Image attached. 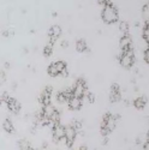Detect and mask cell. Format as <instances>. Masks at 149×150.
I'll return each mask as SVG.
<instances>
[{
	"label": "cell",
	"instance_id": "ac0fdd59",
	"mask_svg": "<svg viewBox=\"0 0 149 150\" xmlns=\"http://www.w3.org/2000/svg\"><path fill=\"white\" fill-rule=\"evenodd\" d=\"M18 146H19V150H34L30 145V143L26 139H21L18 142Z\"/></svg>",
	"mask_w": 149,
	"mask_h": 150
},
{
	"label": "cell",
	"instance_id": "9c48e42d",
	"mask_svg": "<svg viewBox=\"0 0 149 150\" xmlns=\"http://www.w3.org/2000/svg\"><path fill=\"white\" fill-rule=\"evenodd\" d=\"M6 105H7V108L11 112V113L13 114H18L21 112V103L17 101V100L15 97H9V100L6 101Z\"/></svg>",
	"mask_w": 149,
	"mask_h": 150
},
{
	"label": "cell",
	"instance_id": "7c38bea8",
	"mask_svg": "<svg viewBox=\"0 0 149 150\" xmlns=\"http://www.w3.org/2000/svg\"><path fill=\"white\" fill-rule=\"evenodd\" d=\"M55 112V108L49 103V105H46V106H42V109H41V114L47 118V119H51V117L53 115V113Z\"/></svg>",
	"mask_w": 149,
	"mask_h": 150
},
{
	"label": "cell",
	"instance_id": "484cf974",
	"mask_svg": "<svg viewBox=\"0 0 149 150\" xmlns=\"http://www.w3.org/2000/svg\"><path fill=\"white\" fill-rule=\"evenodd\" d=\"M143 59H144V61L148 64V62H149V49L148 48H145L144 52H143Z\"/></svg>",
	"mask_w": 149,
	"mask_h": 150
},
{
	"label": "cell",
	"instance_id": "4fadbf2b",
	"mask_svg": "<svg viewBox=\"0 0 149 150\" xmlns=\"http://www.w3.org/2000/svg\"><path fill=\"white\" fill-rule=\"evenodd\" d=\"M147 105V97L145 96H138L137 98H135V101H133V106L136 109H143Z\"/></svg>",
	"mask_w": 149,
	"mask_h": 150
},
{
	"label": "cell",
	"instance_id": "6da1fadb",
	"mask_svg": "<svg viewBox=\"0 0 149 150\" xmlns=\"http://www.w3.org/2000/svg\"><path fill=\"white\" fill-rule=\"evenodd\" d=\"M101 19L106 24H114V23H117L119 21L118 10L112 3L107 4L106 6H104V8L101 11Z\"/></svg>",
	"mask_w": 149,
	"mask_h": 150
},
{
	"label": "cell",
	"instance_id": "3957f363",
	"mask_svg": "<svg viewBox=\"0 0 149 150\" xmlns=\"http://www.w3.org/2000/svg\"><path fill=\"white\" fill-rule=\"evenodd\" d=\"M87 88H88V86H87L85 79H84V78H78V79L76 81V83H74V85L71 88L72 95L83 100V97H84V95H85V91H87Z\"/></svg>",
	"mask_w": 149,
	"mask_h": 150
},
{
	"label": "cell",
	"instance_id": "74e56055",
	"mask_svg": "<svg viewBox=\"0 0 149 150\" xmlns=\"http://www.w3.org/2000/svg\"><path fill=\"white\" fill-rule=\"evenodd\" d=\"M1 103H3V101H1V100H0V106H1Z\"/></svg>",
	"mask_w": 149,
	"mask_h": 150
},
{
	"label": "cell",
	"instance_id": "44dd1931",
	"mask_svg": "<svg viewBox=\"0 0 149 150\" xmlns=\"http://www.w3.org/2000/svg\"><path fill=\"white\" fill-rule=\"evenodd\" d=\"M71 126L78 132V131L82 130V122H81L79 120H76V119H74V120H72V122H71Z\"/></svg>",
	"mask_w": 149,
	"mask_h": 150
},
{
	"label": "cell",
	"instance_id": "f546056e",
	"mask_svg": "<svg viewBox=\"0 0 149 150\" xmlns=\"http://www.w3.org/2000/svg\"><path fill=\"white\" fill-rule=\"evenodd\" d=\"M12 34H13V30H5V31H3V36H5V37H9Z\"/></svg>",
	"mask_w": 149,
	"mask_h": 150
},
{
	"label": "cell",
	"instance_id": "30bf717a",
	"mask_svg": "<svg viewBox=\"0 0 149 150\" xmlns=\"http://www.w3.org/2000/svg\"><path fill=\"white\" fill-rule=\"evenodd\" d=\"M67 103H69V108L71 110H79L82 108V106H83V100L78 98L76 96H72L67 101Z\"/></svg>",
	"mask_w": 149,
	"mask_h": 150
},
{
	"label": "cell",
	"instance_id": "7402d4cb",
	"mask_svg": "<svg viewBox=\"0 0 149 150\" xmlns=\"http://www.w3.org/2000/svg\"><path fill=\"white\" fill-rule=\"evenodd\" d=\"M57 101H58L59 103H65V102H67V100H66V97H65V95H64L63 91H59V93L57 94Z\"/></svg>",
	"mask_w": 149,
	"mask_h": 150
},
{
	"label": "cell",
	"instance_id": "1f68e13d",
	"mask_svg": "<svg viewBox=\"0 0 149 150\" xmlns=\"http://www.w3.org/2000/svg\"><path fill=\"white\" fill-rule=\"evenodd\" d=\"M143 150H149V143H148V141L144 142V144H143Z\"/></svg>",
	"mask_w": 149,
	"mask_h": 150
},
{
	"label": "cell",
	"instance_id": "e575fe53",
	"mask_svg": "<svg viewBox=\"0 0 149 150\" xmlns=\"http://www.w3.org/2000/svg\"><path fill=\"white\" fill-rule=\"evenodd\" d=\"M4 66H5V69H10V62H9V61H6L5 64H4Z\"/></svg>",
	"mask_w": 149,
	"mask_h": 150
},
{
	"label": "cell",
	"instance_id": "cb8c5ba5",
	"mask_svg": "<svg viewBox=\"0 0 149 150\" xmlns=\"http://www.w3.org/2000/svg\"><path fill=\"white\" fill-rule=\"evenodd\" d=\"M87 98H88V102L89 103H94L95 100H96L95 94H93V93H88V94H87Z\"/></svg>",
	"mask_w": 149,
	"mask_h": 150
},
{
	"label": "cell",
	"instance_id": "2e32d148",
	"mask_svg": "<svg viewBox=\"0 0 149 150\" xmlns=\"http://www.w3.org/2000/svg\"><path fill=\"white\" fill-rule=\"evenodd\" d=\"M54 65H55V67H57V70H58L59 74H61L64 71H66V70H67V64H66V61L58 60V61H55V62H54Z\"/></svg>",
	"mask_w": 149,
	"mask_h": 150
},
{
	"label": "cell",
	"instance_id": "ffe728a7",
	"mask_svg": "<svg viewBox=\"0 0 149 150\" xmlns=\"http://www.w3.org/2000/svg\"><path fill=\"white\" fill-rule=\"evenodd\" d=\"M53 53V45L52 43H48L45 48H43V55L45 57H51Z\"/></svg>",
	"mask_w": 149,
	"mask_h": 150
},
{
	"label": "cell",
	"instance_id": "7a4b0ae2",
	"mask_svg": "<svg viewBox=\"0 0 149 150\" xmlns=\"http://www.w3.org/2000/svg\"><path fill=\"white\" fill-rule=\"evenodd\" d=\"M119 64L124 69H131L133 66V64H135V54H133L132 47H129L128 49H124V51H120Z\"/></svg>",
	"mask_w": 149,
	"mask_h": 150
},
{
	"label": "cell",
	"instance_id": "4316f807",
	"mask_svg": "<svg viewBox=\"0 0 149 150\" xmlns=\"http://www.w3.org/2000/svg\"><path fill=\"white\" fill-rule=\"evenodd\" d=\"M100 133H101V136H102V137H107L111 132H109L106 127H100Z\"/></svg>",
	"mask_w": 149,
	"mask_h": 150
},
{
	"label": "cell",
	"instance_id": "603a6c76",
	"mask_svg": "<svg viewBox=\"0 0 149 150\" xmlns=\"http://www.w3.org/2000/svg\"><path fill=\"white\" fill-rule=\"evenodd\" d=\"M142 39L148 43V22L145 21V24L143 27V31H142Z\"/></svg>",
	"mask_w": 149,
	"mask_h": 150
},
{
	"label": "cell",
	"instance_id": "d6a6232c",
	"mask_svg": "<svg viewBox=\"0 0 149 150\" xmlns=\"http://www.w3.org/2000/svg\"><path fill=\"white\" fill-rule=\"evenodd\" d=\"M67 46H69V42H67L66 40H64L63 42H61V47H63V48H66Z\"/></svg>",
	"mask_w": 149,
	"mask_h": 150
},
{
	"label": "cell",
	"instance_id": "277c9868",
	"mask_svg": "<svg viewBox=\"0 0 149 150\" xmlns=\"http://www.w3.org/2000/svg\"><path fill=\"white\" fill-rule=\"evenodd\" d=\"M52 133H53V141L55 143H58L59 141H63L64 136H65V126H63L60 122L53 124L52 125Z\"/></svg>",
	"mask_w": 149,
	"mask_h": 150
},
{
	"label": "cell",
	"instance_id": "5b68a950",
	"mask_svg": "<svg viewBox=\"0 0 149 150\" xmlns=\"http://www.w3.org/2000/svg\"><path fill=\"white\" fill-rule=\"evenodd\" d=\"M77 137V131L74 130L71 125H67L65 126V136H64V141L66 142V145L69 148H71L73 145V142Z\"/></svg>",
	"mask_w": 149,
	"mask_h": 150
},
{
	"label": "cell",
	"instance_id": "52a82bcc",
	"mask_svg": "<svg viewBox=\"0 0 149 150\" xmlns=\"http://www.w3.org/2000/svg\"><path fill=\"white\" fill-rule=\"evenodd\" d=\"M121 100V93H120V86L118 83H113L111 85V93H109V101L112 103H116Z\"/></svg>",
	"mask_w": 149,
	"mask_h": 150
},
{
	"label": "cell",
	"instance_id": "836d02e7",
	"mask_svg": "<svg viewBox=\"0 0 149 150\" xmlns=\"http://www.w3.org/2000/svg\"><path fill=\"white\" fill-rule=\"evenodd\" d=\"M79 150H88V146H87L85 144H82V145L79 146Z\"/></svg>",
	"mask_w": 149,
	"mask_h": 150
},
{
	"label": "cell",
	"instance_id": "8992f818",
	"mask_svg": "<svg viewBox=\"0 0 149 150\" xmlns=\"http://www.w3.org/2000/svg\"><path fill=\"white\" fill-rule=\"evenodd\" d=\"M52 94H53V88L51 85H47L46 88L43 89V91L41 93V96H40V103L42 106H46V105H49L52 101Z\"/></svg>",
	"mask_w": 149,
	"mask_h": 150
},
{
	"label": "cell",
	"instance_id": "83f0119b",
	"mask_svg": "<svg viewBox=\"0 0 149 150\" xmlns=\"http://www.w3.org/2000/svg\"><path fill=\"white\" fill-rule=\"evenodd\" d=\"M142 12H143V17H144V19L147 21V18H148V4H145V5L143 6Z\"/></svg>",
	"mask_w": 149,
	"mask_h": 150
},
{
	"label": "cell",
	"instance_id": "8d00e7d4",
	"mask_svg": "<svg viewBox=\"0 0 149 150\" xmlns=\"http://www.w3.org/2000/svg\"><path fill=\"white\" fill-rule=\"evenodd\" d=\"M107 143H108V138H107V137H105V138H104V142H102V144H105V145H106Z\"/></svg>",
	"mask_w": 149,
	"mask_h": 150
},
{
	"label": "cell",
	"instance_id": "f1b7e54d",
	"mask_svg": "<svg viewBox=\"0 0 149 150\" xmlns=\"http://www.w3.org/2000/svg\"><path fill=\"white\" fill-rule=\"evenodd\" d=\"M9 97H10V95L5 91V93H3V94H1V97H0V100H1L3 102H5V103H6V101L9 100Z\"/></svg>",
	"mask_w": 149,
	"mask_h": 150
},
{
	"label": "cell",
	"instance_id": "9a60e30c",
	"mask_svg": "<svg viewBox=\"0 0 149 150\" xmlns=\"http://www.w3.org/2000/svg\"><path fill=\"white\" fill-rule=\"evenodd\" d=\"M3 129H4V131L5 132H7V133H12L15 131V126H13V124H12V121H11V119H5L4 120V122H3Z\"/></svg>",
	"mask_w": 149,
	"mask_h": 150
},
{
	"label": "cell",
	"instance_id": "d590c367",
	"mask_svg": "<svg viewBox=\"0 0 149 150\" xmlns=\"http://www.w3.org/2000/svg\"><path fill=\"white\" fill-rule=\"evenodd\" d=\"M113 118H114L116 120H119V119H120V114H114Z\"/></svg>",
	"mask_w": 149,
	"mask_h": 150
},
{
	"label": "cell",
	"instance_id": "ba28073f",
	"mask_svg": "<svg viewBox=\"0 0 149 150\" xmlns=\"http://www.w3.org/2000/svg\"><path fill=\"white\" fill-rule=\"evenodd\" d=\"M61 33H63V30H61V28L59 25H53L49 28L48 30V37H49V43L54 45V42L57 41V39H59Z\"/></svg>",
	"mask_w": 149,
	"mask_h": 150
},
{
	"label": "cell",
	"instance_id": "4dcf8cb0",
	"mask_svg": "<svg viewBox=\"0 0 149 150\" xmlns=\"http://www.w3.org/2000/svg\"><path fill=\"white\" fill-rule=\"evenodd\" d=\"M109 3H112L111 0H99V4L102 5V6H106V5L109 4Z\"/></svg>",
	"mask_w": 149,
	"mask_h": 150
},
{
	"label": "cell",
	"instance_id": "d6986e66",
	"mask_svg": "<svg viewBox=\"0 0 149 150\" xmlns=\"http://www.w3.org/2000/svg\"><path fill=\"white\" fill-rule=\"evenodd\" d=\"M47 73H48L51 77H57V76H59V72H58V70H57V67H55V65H54V62H52V64L48 66Z\"/></svg>",
	"mask_w": 149,
	"mask_h": 150
},
{
	"label": "cell",
	"instance_id": "e0dca14e",
	"mask_svg": "<svg viewBox=\"0 0 149 150\" xmlns=\"http://www.w3.org/2000/svg\"><path fill=\"white\" fill-rule=\"evenodd\" d=\"M119 30L125 35V34H129V30H130V24L126 22V21H121L119 23Z\"/></svg>",
	"mask_w": 149,
	"mask_h": 150
},
{
	"label": "cell",
	"instance_id": "5bb4252c",
	"mask_svg": "<svg viewBox=\"0 0 149 150\" xmlns=\"http://www.w3.org/2000/svg\"><path fill=\"white\" fill-rule=\"evenodd\" d=\"M76 49H77V52H79V53H84V52H88L89 51L85 40H83V39L77 40V42H76Z\"/></svg>",
	"mask_w": 149,
	"mask_h": 150
},
{
	"label": "cell",
	"instance_id": "8fae6325",
	"mask_svg": "<svg viewBox=\"0 0 149 150\" xmlns=\"http://www.w3.org/2000/svg\"><path fill=\"white\" fill-rule=\"evenodd\" d=\"M131 43H132V39L129 34H125L120 37L119 40V48L120 51H124V49H128L129 47H131Z\"/></svg>",
	"mask_w": 149,
	"mask_h": 150
},
{
	"label": "cell",
	"instance_id": "d4e9b609",
	"mask_svg": "<svg viewBox=\"0 0 149 150\" xmlns=\"http://www.w3.org/2000/svg\"><path fill=\"white\" fill-rule=\"evenodd\" d=\"M6 82V76H5V72L3 70H0V86H1L4 83Z\"/></svg>",
	"mask_w": 149,
	"mask_h": 150
}]
</instances>
